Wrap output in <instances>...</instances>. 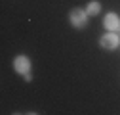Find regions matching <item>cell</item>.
I'll use <instances>...</instances> for the list:
<instances>
[{"label":"cell","instance_id":"obj_1","mask_svg":"<svg viewBox=\"0 0 120 115\" xmlns=\"http://www.w3.org/2000/svg\"><path fill=\"white\" fill-rule=\"evenodd\" d=\"M69 17H71V23L74 27H78V29H82L88 23V13H86V10H80V8H74L69 13Z\"/></svg>","mask_w":120,"mask_h":115},{"label":"cell","instance_id":"obj_2","mask_svg":"<svg viewBox=\"0 0 120 115\" xmlns=\"http://www.w3.org/2000/svg\"><path fill=\"white\" fill-rule=\"evenodd\" d=\"M99 44H101L105 50H114V48H118V44H120V38H118V35H114V33L111 31V33H107V35H103V38L99 40Z\"/></svg>","mask_w":120,"mask_h":115},{"label":"cell","instance_id":"obj_3","mask_svg":"<svg viewBox=\"0 0 120 115\" xmlns=\"http://www.w3.org/2000/svg\"><path fill=\"white\" fill-rule=\"evenodd\" d=\"M13 67H15L17 73L25 75V73H29V71H31V60H29L27 56H17L15 60H13Z\"/></svg>","mask_w":120,"mask_h":115},{"label":"cell","instance_id":"obj_4","mask_svg":"<svg viewBox=\"0 0 120 115\" xmlns=\"http://www.w3.org/2000/svg\"><path fill=\"white\" fill-rule=\"evenodd\" d=\"M103 25H105V29L107 31H114V29H118L120 27V21H118V16L116 13H107L105 16V19H103Z\"/></svg>","mask_w":120,"mask_h":115},{"label":"cell","instance_id":"obj_5","mask_svg":"<svg viewBox=\"0 0 120 115\" xmlns=\"http://www.w3.org/2000/svg\"><path fill=\"white\" fill-rule=\"evenodd\" d=\"M99 12H101V4L95 2V0H94V2H90L88 8H86V13H88V16H97Z\"/></svg>","mask_w":120,"mask_h":115}]
</instances>
